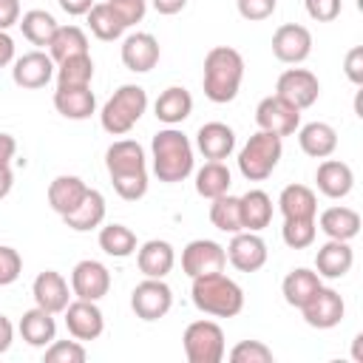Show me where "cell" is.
I'll use <instances>...</instances> for the list:
<instances>
[{
	"label": "cell",
	"instance_id": "1f68e13d",
	"mask_svg": "<svg viewBox=\"0 0 363 363\" xmlns=\"http://www.w3.org/2000/svg\"><path fill=\"white\" fill-rule=\"evenodd\" d=\"M241 201V224L250 233H261L264 227H269L272 221V199L264 190H247L244 196H238Z\"/></svg>",
	"mask_w": 363,
	"mask_h": 363
},
{
	"label": "cell",
	"instance_id": "db71d44e",
	"mask_svg": "<svg viewBox=\"0 0 363 363\" xmlns=\"http://www.w3.org/2000/svg\"><path fill=\"white\" fill-rule=\"evenodd\" d=\"M11 340H14V326H11V320L0 312V354H3V352H9Z\"/></svg>",
	"mask_w": 363,
	"mask_h": 363
},
{
	"label": "cell",
	"instance_id": "cb8c5ba5",
	"mask_svg": "<svg viewBox=\"0 0 363 363\" xmlns=\"http://www.w3.org/2000/svg\"><path fill=\"white\" fill-rule=\"evenodd\" d=\"M318 230L326 235V238H335V241H352L357 233H360V213L352 210V207H343V204H335V207H326L318 218Z\"/></svg>",
	"mask_w": 363,
	"mask_h": 363
},
{
	"label": "cell",
	"instance_id": "8fae6325",
	"mask_svg": "<svg viewBox=\"0 0 363 363\" xmlns=\"http://www.w3.org/2000/svg\"><path fill=\"white\" fill-rule=\"evenodd\" d=\"M275 94L278 96H284L289 105H295L298 111H303V108H312L315 102H318V96H320V82H318V77L312 74V71H306V68H286L281 77H278V82H275Z\"/></svg>",
	"mask_w": 363,
	"mask_h": 363
},
{
	"label": "cell",
	"instance_id": "8992f818",
	"mask_svg": "<svg viewBox=\"0 0 363 363\" xmlns=\"http://www.w3.org/2000/svg\"><path fill=\"white\" fill-rule=\"evenodd\" d=\"M281 153H284L281 136H275L269 130H258L241 147V153H238V170H241V176L247 182H264L278 167Z\"/></svg>",
	"mask_w": 363,
	"mask_h": 363
},
{
	"label": "cell",
	"instance_id": "2e32d148",
	"mask_svg": "<svg viewBox=\"0 0 363 363\" xmlns=\"http://www.w3.org/2000/svg\"><path fill=\"white\" fill-rule=\"evenodd\" d=\"M65 326H68V335L77 337V340H96L105 329V315L102 309L96 306V301H71L65 309Z\"/></svg>",
	"mask_w": 363,
	"mask_h": 363
},
{
	"label": "cell",
	"instance_id": "9a60e30c",
	"mask_svg": "<svg viewBox=\"0 0 363 363\" xmlns=\"http://www.w3.org/2000/svg\"><path fill=\"white\" fill-rule=\"evenodd\" d=\"M227 252V261L238 269V272H258L264 264H267V244L258 233H250V230H241V233H233L230 238V247L224 250Z\"/></svg>",
	"mask_w": 363,
	"mask_h": 363
},
{
	"label": "cell",
	"instance_id": "3957f363",
	"mask_svg": "<svg viewBox=\"0 0 363 363\" xmlns=\"http://www.w3.org/2000/svg\"><path fill=\"white\" fill-rule=\"evenodd\" d=\"M190 281H193L190 298L199 312L213 318H235L244 309V289L224 272H210Z\"/></svg>",
	"mask_w": 363,
	"mask_h": 363
},
{
	"label": "cell",
	"instance_id": "681fc988",
	"mask_svg": "<svg viewBox=\"0 0 363 363\" xmlns=\"http://www.w3.org/2000/svg\"><path fill=\"white\" fill-rule=\"evenodd\" d=\"M20 23V0H0V31Z\"/></svg>",
	"mask_w": 363,
	"mask_h": 363
},
{
	"label": "cell",
	"instance_id": "e0dca14e",
	"mask_svg": "<svg viewBox=\"0 0 363 363\" xmlns=\"http://www.w3.org/2000/svg\"><path fill=\"white\" fill-rule=\"evenodd\" d=\"M54 71H57V62L51 60V54L37 48V51H28L14 60L11 79H14V85L34 91V88H45L54 79Z\"/></svg>",
	"mask_w": 363,
	"mask_h": 363
},
{
	"label": "cell",
	"instance_id": "484cf974",
	"mask_svg": "<svg viewBox=\"0 0 363 363\" xmlns=\"http://www.w3.org/2000/svg\"><path fill=\"white\" fill-rule=\"evenodd\" d=\"M298 145L312 159H329L337 147V130L326 122H309L298 128Z\"/></svg>",
	"mask_w": 363,
	"mask_h": 363
},
{
	"label": "cell",
	"instance_id": "44dd1931",
	"mask_svg": "<svg viewBox=\"0 0 363 363\" xmlns=\"http://www.w3.org/2000/svg\"><path fill=\"white\" fill-rule=\"evenodd\" d=\"M176 264V252L170 241L150 238L142 247H136V267L145 278H164Z\"/></svg>",
	"mask_w": 363,
	"mask_h": 363
},
{
	"label": "cell",
	"instance_id": "60d3db41",
	"mask_svg": "<svg viewBox=\"0 0 363 363\" xmlns=\"http://www.w3.org/2000/svg\"><path fill=\"white\" fill-rule=\"evenodd\" d=\"M315 235H318L315 218H284L281 238H284L286 247H292V250H306V247H312Z\"/></svg>",
	"mask_w": 363,
	"mask_h": 363
},
{
	"label": "cell",
	"instance_id": "9c48e42d",
	"mask_svg": "<svg viewBox=\"0 0 363 363\" xmlns=\"http://www.w3.org/2000/svg\"><path fill=\"white\" fill-rule=\"evenodd\" d=\"M255 122H258V130H269L275 136H292L298 128H301V111L295 105H289L284 96L272 94V96H264L255 108Z\"/></svg>",
	"mask_w": 363,
	"mask_h": 363
},
{
	"label": "cell",
	"instance_id": "4fadbf2b",
	"mask_svg": "<svg viewBox=\"0 0 363 363\" xmlns=\"http://www.w3.org/2000/svg\"><path fill=\"white\" fill-rule=\"evenodd\" d=\"M111 289V272L102 261L85 258L71 269V292L82 301H99Z\"/></svg>",
	"mask_w": 363,
	"mask_h": 363
},
{
	"label": "cell",
	"instance_id": "bcb514c9",
	"mask_svg": "<svg viewBox=\"0 0 363 363\" xmlns=\"http://www.w3.org/2000/svg\"><path fill=\"white\" fill-rule=\"evenodd\" d=\"M108 6L119 14V20L130 28V26H136L142 17H145V11H147V0H108Z\"/></svg>",
	"mask_w": 363,
	"mask_h": 363
},
{
	"label": "cell",
	"instance_id": "7402d4cb",
	"mask_svg": "<svg viewBox=\"0 0 363 363\" xmlns=\"http://www.w3.org/2000/svg\"><path fill=\"white\" fill-rule=\"evenodd\" d=\"M354 264V252L349 247V241H335L329 238L323 247H318L315 252V272L320 278H329V281H337L343 278Z\"/></svg>",
	"mask_w": 363,
	"mask_h": 363
},
{
	"label": "cell",
	"instance_id": "52a82bcc",
	"mask_svg": "<svg viewBox=\"0 0 363 363\" xmlns=\"http://www.w3.org/2000/svg\"><path fill=\"white\" fill-rule=\"evenodd\" d=\"M184 357L190 363H221L224 360V332L216 320H193L184 329Z\"/></svg>",
	"mask_w": 363,
	"mask_h": 363
},
{
	"label": "cell",
	"instance_id": "7bdbcfd3",
	"mask_svg": "<svg viewBox=\"0 0 363 363\" xmlns=\"http://www.w3.org/2000/svg\"><path fill=\"white\" fill-rule=\"evenodd\" d=\"M233 363H272V349L261 340H241L230 349Z\"/></svg>",
	"mask_w": 363,
	"mask_h": 363
},
{
	"label": "cell",
	"instance_id": "f546056e",
	"mask_svg": "<svg viewBox=\"0 0 363 363\" xmlns=\"http://www.w3.org/2000/svg\"><path fill=\"white\" fill-rule=\"evenodd\" d=\"M278 210L284 218H315L318 216V196L306 184H286L278 196Z\"/></svg>",
	"mask_w": 363,
	"mask_h": 363
},
{
	"label": "cell",
	"instance_id": "816d5d0a",
	"mask_svg": "<svg viewBox=\"0 0 363 363\" xmlns=\"http://www.w3.org/2000/svg\"><path fill=\"white\" fill-rule=\"evenodd\" d=\"M17 153V139L11 133H0V164H11Z\"/></svg>",
	"mask_w": 363,
	"mask_h": 363
},
{
	"label": "cell",
	"instance_id": "d6a6232c",
	"mask_svg": "<svg viewBox=\"0 0 363 363\" xmlns=\"http://www.w3.org/2000/svg\"><path fill=\"white\" fill-rule=\"evenodd\" d=\"M320 286H323V284H320V275H318V272H312V269H306V267H298V269H292V272L284 278L281 292H284V301H286L289 306L301 309Z\"/></svg>",
	"mask_w": 363,
	"mask_h": 363
},
{
	"label": "cell",
	"instance_id": "74e56055",
	"mask_svg": "<svg viewBox=\"0 0 363 363\" xmlns=\"http://www.w3.org/2000/svg\"><path fill=\"white\" fill-rule=\"evenodd\" d=\"M136 233L125 224H105L99 230V250L111 258H128L136 252Z\"/></svg>",
	"mask_w": 363,
	"mask_h": 363
},
{
	"label": "cell",
	"instance_id": "5bb4252c",
	"mask_svg": "<svg viewBox=\"0 0 363 363\" xmlns=\"http://www.w3.org/2000/svg\"><path fill=\"white\" fill-rule=\"evenodd\" d=\"M272 54L281 62H289V65L303 62L312 54V34H309V28L301 26V23L278 26L275 34H272Z\"/></svg>",
	"mask_w": 363,
	"mask_h": 363
},
{
	"label": "cell",
	"instance_id": "7a4b0ae2",
	"mask_svg": "<svg viewBox=\"0 0 363 363\" xmlns=\"http://www.w3.org/2000/svg\"><path fill=\"white\" fill-rule=\"evenodd\" d=\"M244 79V57L230 45H216L204 57V96L216 105L233 102Z\"/></svg>",
	"mask_w": 363,
	"mask_h": 363
},
{
	"label": "cell",
	"instance_id": "f5cc1de1",
	"mask_svg": "<svg viewBox=\"0 0 363 363\" xmlns=\"http://www.w3.org/2000/svg\"><path fill=\"white\" fill-rule=\"evenodd\" d=\"M150 3H153V9H156L159 14H164V17L179 14V11L187 6V0H150Z\"/></svg>",
	"mask_w": 363,
	"mask_h": 363
},
{
	"label": "cell",
	"instance_id": "4316f807",
	"mask_svg": "<svg viewBox=\"0 0 363 363\" xmlns=\"http://www.w3.org/2000/svg\"><path fill=\"white\" fill-rule=\"evenodd\" d=\"M62 221H65V227H71V230H77V233H88V230L99 227V224L105 221V196H102L99 190L88 187L85 199H82L71 213H65Z\"/></svg>",
	"mask_w": 363,
	"mask_h": 363
},
{
	"label": "cell",
	"instance_id": "c3c4849f",
	"mask_svg": "<svg viewBox=\"0 0 363 363\" xmlns=\"http://www.w3.org/2000/svg\"><path fill=\"white\" fill-rule=\"evenodd\" d=\"M343 71H346L352 85H363V45H354V48L346 51Z\"/></svg>",
	"mask_w": 363,
	"mask_h": 363
},
{
	"label": "cell",
	"instance_id": "d4e9b609",
	"mask_svg": "<svg viewBox=\"0 0 363 363\" xmlns=\"http://www.w3.org/2000/svg\"><path fill=\"white\" fill-rule=\"evenodd\" d=\"M153 113H156V119L164 122V125H179V122H184V119L193 113V96H190V91L182 88V85L164 88V91L156 96V102H153Z\"/></svg>",
	"mask_w": 363,
	"mask_h": 363
},
{
	"label": "cell",
	"instance_id": "5b68a950",
	"mask_svg": "<svg viewBox=\"0 0 363 363\" xmlns=\"http://www.w3.org/2000/svg\"><path fill=\"white\" fill-rule=\"evenodd\" d=\"M147 111V91L142 85H122L102 105L99 122L111 136H125Z\"/></svg>",
	"mask_w": 363,
	"mask_h": 363
},
{
	"label": "cell",
	"instance_id": "277c9868",
	"mask_svg": "<svg viewBox=\"0 0 363 363\" xmlns=\"http://www.w3.org/2000/svg\"><path fill=\"white\" fill-rule=\"evenodd\" d=\"M150 150H153V173L159 182L176 184L193 173V145L173 125L150 139Z\"/></svg>",
	"mask_w": 363,
	"mask_h": 363
},
{
	"label": "cell",
	"instance_id": "e575fe53",
	"mask_svg": "<svg viewBox=\"0 0 363 363\" xmlns=\"http://www.w3.org/2000/svg\"><path fill=\"white\" fill-rule=\"evenodd\" d=\"M88 17V28H91V34L96 37V40H102V43H113V40H119L122 34H125V23L119 20V14L108 6V0L105 3H94L91 6V11L85 14Z\"/></svg>",
	"mask_w": 363,
	"mask_h": 363
},
{
	"label": "cell",
	"instance_id": "d590c367",
	"mask_svg": "<svg viewBox=\"0 0 363 363\" xmlns=\"http://www.w3.org/2000/svg\"><path fill=\"white\" fill-rule=\"evenodd\" d=\"M230 184H233V176H230V167L224 162H207L196 173V193L201 199L213 201V199L230 193Z\"/></svg>",
	"mask_w": 363,
	"mask_h": 363
},
{
	"label": "cell",
	"instance_id": "7c38bea8",
	"mask_svg": "<svg viewBox=\"0 0 363 363\" xmlns=\"http://www.w3.org/2000/svg\"><path fill=\"white\" fill-rule=\"evenodd\" d=\"M301 315H303V320H306L312 329H332V326H337V323L343 320L346 303H343V298H340L337 289L320 286V289L301 306Z\"/></svg>",
	"mask_w": 363,
	"mask_h": 363
},
{
	"label": "cell",
	"instance_id": "f6af8a7d",
	"mask_svg": "<svg viewBox=\"0 0 363 363\" xmlns=\"http://www.w3.org/2000/svg\"><path fill=\"white\" fill-rule=\"evenodd\" d=\"M238 6V14L250 23H258V20H267L275 14L278 9V0H235Z\"/></svg>",
	"mask_w": 363,
	"mask_h": 363
},
{
	"label": "cell",
	"instance_id": "9f6ffc18",
	"mask_svg": "<svg viewBox=\"0 0 363 363\" xmlns=\"http://www.w3.org/2000/svg\"><path fill=\"white\" fill-rule=\"evenodd\" d=\"M14 187V173H11V164H0V199H6Z\"/></svg>",
	"mask_w": 363,
	"mask_h": 363
},
{
	"label": "cell",
	"instance_id": "8d00e7d4",
	"mask_svg": "<svg viewBox=\"0 0 363 363\" xmlns=\"http://www.w3.org/2000/svg\"><path fill=\"white\" fill-rule=\"evenodd\" d=\"M57 88H82L91 85L94 79V60L91 54H79V57H68L62 62H57Z\"/></svg>",
	"mask_w": 363,
	"mask_h": 363
},
{
	"label": "cell",
	"instance_id": "7dc6e473",
	"mask_svg": "<svg viewBox=\"0 0 363 363\" xmlns=\"http://www.w3.org/2000/svg\"><path fill=\"white\" fill-rule=\"evenodd\" d=\"M306 14L318 23H332L340 14V0H303Z\"/></svg>",
	"mask_w": 363,
	"mask_h": 363
},
{
	"label": "cell",
	"instance_id": "ac0fdd59",
	"mask_svg": "<svg viewBox=\"0 0 363 363\" xmlns=\"http://www.w3.org/2000/svg\"><path fill=\"white\" fill-rule=\"evenodd\" d=\"M31 295H34V303L43 306L45 312L51 315H60L68 303H71V289H68V281L57 272V269H45L34 278L31 284Z\"/></svg>",
	"mask_w": 363,
	"mask_h": 363
},
{
	"label": "cell",
	"instance_id": "836d02e7",
	"mask_svg": "<svg viewBox=\"0 0 363 363\" xmlns=\"http://www.w3.org/2000/svg\"><path fill=\"white\" fill-rule=\"evenodd\" d=\"M48 54L54 62H62L68 57H79L88 54V37L79 26H57L51 43H48Z\"/></svg>",
	"mask_w": 363,
	"mask_h": 363
},
{
	"label": "cell",
	"instance_id": "11a10c76",
	"mask_svg": "<svg viewBox=\"0 0 363 363\" xmlns=\"http://www.w3.org/2000/svg\"><path fill=\"white\" fill-rule=\"evenodd\" d=\"M14 60V40L9 37V31H0V68H6Z\"/></svg>",
	"mask_w": 363,
	"mask_h": 363
},
{
	"label": "cell",
	"instance_id": "ee69618b",
	"mask_svg": "<svg viewBox=\"0 0 363 363\" xmlns=\"http://www.w3.org/2000/svg\"><path fill=\"white\" fill-rule=\"evenodd\" d=\"M23 272V258L14 247H0V286H9L20 278Z\"/></svg>",
	"mask_w": 363,
	"mask_h": 363
},
{
	"label": "cell",
	"instance_id": "f35d334b",
	"mask_svg": "<svg viewBox=\"0 0 363 363\" xmlns=\"http://www.w3.org/2000/svg\"><path fill=\"white\" fill-rule=\"evenodd\" d=\"M57 20H54V14L51 11H45V9H31V11H26L23 17H20V31H23V37L31 43V45H48L51 43V37H54V31H57Z\"/></svg>",
	"mask_w": 363,
	"mask_h": 363
},
{
	"label": "cell",
	"instance_id": "4dcf8cb0",
	"mask_svg": "<svg viewBox=\"0 0 363 363\" xmlns=\"http://www.w3.org/2000/svg\"><path fill=\"white\" fill-rule=\"evenodd\" d=\"M85 193H88V184L79 176H57L48 184V204L54 213L65 216L85 199Z\"/></svg>",
	"mask_w": 363,
	"mask_h": 363
},
{
	"label": "cell",
	"instance_id": "ba28073f",
	"mask_svg": "<svg viewBox=\"0 0 363 363\" xmlns=\"http://www.w3.org/2000/svg\"><path fill=\"white\" fill-rule=\"evenodd\" d=\"M173 306V289L164 284V278H145L130 292V309L142 320H159Z\"/></svg>",
	"mask_w": 363,
	"mask_h": 363
},
{
	"label": "cell",
	"instance_id": "ffe728a7",
	"mask_svg": "<svg viewBox=\"0 0 363 363\" xmlns=\"http://www.w3.org/2000/svg\"><path fill=\"white\" fill-rule=\"evenodd\" d=\"M196 147L207 162H224L235 147V133L224 122H204L196 133Z\"/></svg>",
	"mask_w": 363,
	"mask_h": 363
},
{
	"label": "cell",
	"instance_id": "6da1fadb",
	"mask_svg": "<svg viewBox=\"0 0 363 363\" xmlns=\"http://www.w3.org/2000/svg\"><path fill=\"white\" fill-rule=\"evenodd\" d=\"M105 167L113 190L125 201H139L147 193V162L145 147L136 139H119L105 150Z\"/></svg>",
	"mask_w": 363,
	"mask_h": 363
},
{
	"label": "cell",
	"instance_id": "603a6c76",
	"mask_svg": "<svg viewBox=\"0 0 363 363\" xmlns=\"http://www.w3.org/2000/svg\"><path fill=\"white\" fill-rule=\"evenodd\" d=\"M315 182H318V190L326 196V199H343L352 193L354 187V173L346 162L340 159H323L318 164V173H315Z\"/></svg>",
	"mask_w": 363,
	"mask_h": 363
},
{
	"label": "cell",
	"instance_id": "f907efd6",
	"mask_svg": "<svg viewBox=\"0 0 363 363\" xmlns=\"http://www.w3.org/2000/svg\"><path fill=\"white\" fill-rule=\"evenodd\" d=\"M57 3H60V9H62L65 14H71V17H82V14H88L91 6H94V0H57Z\"/></svg>",
	"mask_w": 363,
	"mask_h": 363
},
{
	"label": "cell",
	"instance_id": "d6986e66",
	"mask_svg": "<svg viewBox=\"0 0 363 363\" xmlns=\"http://www.w3.org/2000/svg\"><path fill=\"white\" fill-rule=\"evenodd\" d=\"M159 40L147 31H136V34H128L125 43H122V62L128 71L133 74H147L156 62H159Z\"/></svg>",
	"mask_w": 363,
	"mask_h": 363
},
{
	"label": "cell",
	"instance_id": "6f0895ef",
	"mask_svg": "<svg viewBox=\"0 0 363 363\" xmlns=\"http://www.w3.org/2000/svg\"><path fill=\"white\" fill-rule=\"evenodd\" d=\"M360 346H363V335H357V337H354V343H352V357H354L357 363L363 360V349H360Z\"/></svg>",
	"mask_w": 363,
	"mask_h": 363
},
{
	"label": "cell",
	"instance_id": "30bf717a",
	"mask_svg": "<svg viewBox=\"0 0 363 363\" xmlns=\"http://www.w3.org/2000/svg\"><path fill=\"white\" fill-rule=\"evenodd\" d=\"M227 267V252L218 241L210 238H196L182 250V269L187 278L210 275V272H224Z\"/></svg>",
	"mask_w": 363,
	"mask_h": 363
},
{
	"label": "cell",
	"instance_id": "ab89813d",
	"mask_svg": "<svg viewBox=\"0 0 363 363\" xmlns=\"http://www.w3.org/2000/svg\"><path fill=\"white\" fill-rule=\"evenodd\" d=\"M210 221L221 233H230V235L233 233H241L244 224H241V201H238V196L224 193V196L213 199V204H210Z\"/></svg>",
	"mask_w": 363,
	"mask_h": 363
},
{
	"label": "cell",
	"instance_id": "b9f144b4",
	"mask_svg": "<svg viewBox=\"0 0 363 363\" xmlns=\"http://www.w3.org/2000/svg\"><path fill=\"white\" fill-rule=\"evenodd\" d=\"M85 357H88V352H85L82 340H77V337L74 340H51L43 354L45 363H85Z\"/></svg>",
	"mask_w": 363,
	"mask_h": 363
},
{
	"label": "cell",
	"instance_id": "f1b7e54d",
	"mask_svg": "<svg viewBox=\"0 0 363 363\" xmlns=\"http://www.w3.org/2000/svg\"><path fill=\"white\" fill-rule=\"evenodd\" d=\"M54 108L57 113H62L65 119H88L96 111V96L91 91V85L82 88H57L54 91Z\"/></svg>",
	"mask_w": 363,
	"mask_h": 363
},
{
	"label": "cell",
	"instance_id": "83f0119b",
	"mask_svg": "<svg viewBox=\"0 0 363 363\" xmlns=\"http://www.w3.org/2000/svg\"><path fill=\"white\" fill-rule=\"evenodd\" d=\"M20 335H23V340L28 343V346H34V349H45L54 337H57V323H54V315L51 312H45L43 306H34V309H28V312H23V318H20Z\"/></svg>",
	"mask_w": 363,
	"mask_h": 363
}]
</instances>
